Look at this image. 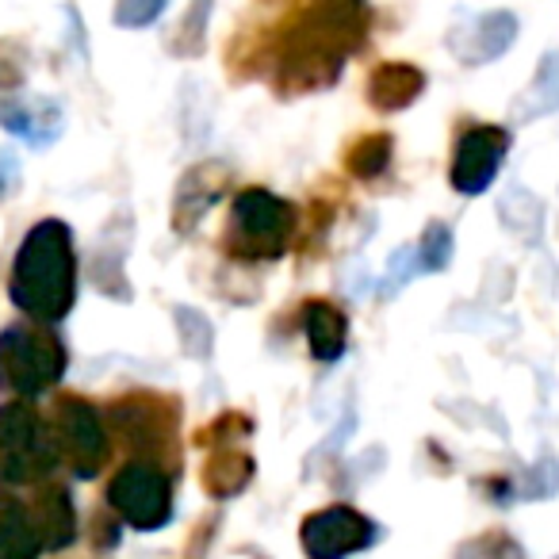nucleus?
<instances>
[{
    "label": "nucleus",
    "instance_id": "nucleus-1",
    "mask_svg": "<svg viewBox=\"0 0 559 559\" xmlns=\"http://www.w3.org/2000/svg\"><path fill=\"white\" fill-rule=\"evenodd\" d=\"M12 299L39 322H58L78 299V257L70 226L47 218L24 238L12 272Z\"/></svg>",
    "mask_w": 559,
    "mask_h": 559
},
{
    "label": "nucleus",
    "instance_id": "nucleus-2",
    "mask_svg": "<svg viewBox=\"0 0 559 559\" xmlns=\"http://www.w3.org/2000/svg\"><path fill=\"white\" fill-rule=\"evenodd\" d=\"M296 234V211L269 188H246L234 195L223 249L234 261H276Z\"/></svg>",
    "mask_w": 559,
    "mask_h": 559
},
{
    "label": "nucleus",
    "instance_id": "nucleus-3",
    "mask_svg": "<svg viewBox=\"0 0 559 559\" xmlns=\"http://www.w3.org/2000/svg\"><path fill=\"white\" fill-rule=\"evenodd\" d=\"M66 372V349L43 326H12L0 334V388L39 395Z\"/></svg>",
    "mask_w": 559,
    "mask_h": 559
},
{
    "label": "nucleus",
    "instance_id": "nucleus-4",
    "mask_svg": "<svg viewBox=\"0 0 559 559\" xmlns=\"http://www.w3.org/2000/svg\"><path fill=\"white\" fill-rule=\"evenodd\" d=\"M58 444L50 426L24 403L0 406V475L16 483H35L55 472Z\"/></svg>",
    "mask_w": 559,
    "mask_h": 559
},
{
    "label": "nucleus",
    "instance_id": "nucleus-5",
    "mask_svg": "<svg viewBox=\"0 0 559 559\" xmlns=\"http://www.w3.org/2000/svg\"><path fill=\"white\" fill-rule=\"evenodd\" d=\"M116 433L123 437V444H131L142 460L150 464H162L165 456H177L173 452V441H177V403L162 395H150V391H139V395L119 399L108 411Z\"/></svg>",
    "mask_w": 559,
    "mask_h": 559
},
{
    "label": "nucleus",
    "instance_id": "nucleus-6",
    "mask_svg": "<svg viewBox=\"0 0 559 559\" xmlns=\"http://www.w3.org/2000/svg\"><path fill=\"white\" fill-rule=\"evenodd\" d=\"M108 502L127 525L142 528V533H154L173 521V487L162 464H150V460L119 467L116 479L108 483Z\"/></svg>",
    "mask_w": 559,
    "mask_h": 559
},
{
    "label": "nucleus",
    "instance_id": "nucleus-7",
    "mask_svg": "<svg viewBox=\"0 0 559 559\" xmlns=\"http://www.w3.org/2000/svg\"><path fill=\"white\" fill-rule=\"evenodd\" d=\"M55 444L58 456L73 467V475L93 479L108 460V437H104L100 414L78 395H62L55 406Z\"/></svg>",
    "mask_w": 559,
    "mask_h": 559
},
{
    "label": "nucleus",
    "instance_id": "nucleus-8",
    "mask_svg": "<svg viewBox=\"0 0 559 559\" xmlns=\"http://www.w3.org/2000/svg\"><path fill=\"white\" fill-rule=\"evenodd\" d=\"M299 540H304L307 559H345L372 548L380 540V528L353 506H326L304 521Z\"/></svg>",
    "mask_w": 559,
    "mask_h": 559
},
{
    "label": "nucleus",
    "instance_id": "nucleus-9",
    "mask_svg": "<svg viewBox=\"0 0 559 559\" xmlns=\"http://www.w3.org/2000/svg\"><path fill=\"white\" fill-rule=\"evenodd\" d=\"M452 253H456L452 226L449 223H429L414 246H399L395 253L388 257L380 296L391 299V296H399V292H403L411 280L429 276V272H444L452 264Z\"/></svg>",
    "mask_w": 559,
    "mask_h": 559
},
{
    "label": "nucleus",
    "instance_id": "nucleus-10",
    "mask_svg": "<svg viewBox=\"0 0 559 559\" xmlns=\"http://www.w3.org/2000/svg\"><path fill=\"white\" fill-rule=\"evenodd\" d=\"M506 150H510V134L502 127H472L452 157V188L460 195H483L495 185Z\"/></svg>",
    "mask_w": 559,
    "mask_h": 559
},
{
    "label": "nucleus",
    "instance_id": "nucleus-11",
    "mask_svg": "<svg viewBox=\"0 0 559 559\" xmlns=\"http://www.w3.org/2000/svg\"><path fill=\"white\" fill-rule=\"evenodd\" d=\"M226 180L230 173L223 169L218 162H207V165H195L177 188V200H173V226L177 234H188L226 192Z\"/></svg>",
    "mask_w": 559,
    "mask_h": 559
},
{
    "label": "nucleus",
    "instance_id": "nucleus-12",
    "mask_svg": "<svg viewBox=\"0 0 559 559\" xmlns=\"http://www.w3.org/2000/svg\"><path fill=\"white\" fill-rule=\"evenodd\" d=\"M304 319V334L307 345H311V357L322 360V365H334V360L345 357V342H349V319L337 311L330 299H311L299 311Z\"/></svg>",
    "mask_w": 559,
    "mask_h": 559
},
{
    "label": "nucleus",
    "instance_id": "nucleus-13",
    "mask_svg": "<svg viewBox=\"0 0 559 559\" xmlns=\"http://www.w3.org/2000/svg\"><path fill=\"white\" fill-rule=\"evenodd\" d=\"M464 35H467V43L464 39L452 43V50H456L460 62H467V66L495 62V58L506 55L510 43L518 39V20H513L510 12H490V16L475 20Z\"/></svg>",
    "mask_w": 559,
    "mask_h": 559
},
{
    "label": "nucleus",
    "instance_id": "nucleus-14",
    "mask_svg": "<svg viewBox=\"0 0 559 559\" xmlns=\"http://www.w3.org/2000/svg\"><path fill=\"white\" fill-rule=\"evenodd\" d=\"M27 510H32L35 525H39L43 548H66V544H73V536H78V513H73L66 487L39 490V498L27 502Z\"/></svg>",
    "mask_w": 559,
    "mask_h": 559
},
{
    "label": "nucleus",
    "instance_id": "nucleus-15",
    "mask_svg": "<svg viewBox=\"0 0 559 559\" xmlns=\"http://www.w3.org/2000/svg\"><path fill=\"white\" fill-rule=\"evenodd\" d=\"M253 472H257V464H253V456H249V452L218 449L215 456L203 464L200 483H203V490L215 498V502H226V498H238L241 490L253 483Z\"/></svg>",
    "mask_w": 559,
    "mask_h": 559
},
{
    "label": "nucleus",
    "instance_id": "nucleus-16",
    "mask_svg": "<svg viewBox=\"0 0 559 559\" xmlns=\"http://www.w3.org/2000/svg\"><path fill=\"white\" fill-rule=\"evenodd\" d=\"M39 548L43 536L27 506H9L0 513V559H35Z\"/></svg>",
    "mask_w": 559,
    "mask_h": 559
},
{
    "label": "nucleus",
    "instance_id": "nucleus-17",
    "mask_svg": "<svg viewBox=\"0 0 559 559\" xmlns=\"http://www.w3.org/2000/svg\"><path fill=\"white\" fill-rule=\"evenodd\" d=\"M421 73L414 66H383L376 70L372 78V104L376 108H388V111H399L421 93Z\"/></svg>",
    "mask_w": 559,
    "mask_h": 559
},
{
    "label": "nucleus",
    "instance_id": "nucleus-18",
    "mask_svg": "<svg viewBox=\"0 0 559 559\" xmlns=\"http://www.w3.org/2000/svg\"><path fill=\"white\" fill-rule=\"evenodd\" d=\"M345 165H349V173L360 180L380 177L391 165V139L388 134H368V139L353 142L349 154H345Z\"/></svg>",
    "mask_w": 559,
    "mask_h": 559
},
{
    "label": "nucleus",
    "instance_id": "nucleus-19",
    "mask_svg": "<svg viewBox=\"0 0 559 559\" xmlns=\"http://www.w3.org/2000/svg\"><path fill=\"white\" fill-rule=\"evenodd\" d=\"M456 559H528V556L510 533H498V528H490V533L460 544Z\"/></svg>",
    "mask_w": 559,
    "mask_h": 559
},
{
    "label": "nucleus",
    "instance_id": "nucleus-20",
    "mask_svg": "<svg viewBox=\"0 0 559 559\" xmlns=\"http://www.w3.org/2000/svg\"><path fill=\"white\" fill-rule=\"evenodd\" d=\"M559 108V78H556V62H544L540 78L536 85L528 88V96L518 100V119H533V116H544V111H556Z\"/></svg>",
    "mask_w": 559,
    "mask_h": 559
},
{
    "label": "nucleus",
    "instance_id": "nucleus-21",
    "mask_svg": "<svg viewBox=\"0 0 559 559\" xmlns=\"http://www.w3.org/2000/svg\"><path fill=\"white\" fill-rule=\"evenodd\" d=\"M173 314H177L180 345H185L188 357L207 360L211 357V345H215V330H211V322L203 319L200 311H192V307H177Z\"/></svg>",
    "mask_w": 559,
    "mask_h": 559
},
{
    "label": "nucleus",
    "instance_id": "nucleus-22",
    "mask_svg": "<svg viewBox=\"0 0 559 559\" xmlns=\"http://www.w3.org/2000/svg\"><path fill=\"white\" fill-rule=\"evenodd\" d=\"M498 215H502V223L510 226V230L525 234V238L536 241V226H540V203L533 200L528 192H521V188H513L510 195H506V203H498Z\"/></svg>",
    "mask_w": 559,
    "mask_h": 559
},
{
    "label": "nucleus",
    "instance_id": "nucleus-23",
    "mask_svg": "<svg viewBox=\"0 0 559 559\" xmlns=\"http://www.w3.org/2000/svg\"><path fill=\"white\" fill-rule=\"evenodd\" d=\"M249 433H253V421L238 411H226L195 433V444H223V449H230L234 441H246Z\"/></svg>",
    "mask_w": 559,
    "mask_h": 559
},
{
    "label": "nucleus",
    "instance_id": "nucleus-24",
    "mask_svg": "<svg viewBox=\"0 0 559 559\" xmlns=\"http://www.w3.org/2000/svg\"><path fill=\"white\" fill-rule=\"evenodd\" d=\"M559 490V464L556 456H540V464L528 467L525 483H518V498H533V502H540V498H551Z\"/></svg>",
    "mask_w": 559,
    "mask_h": 559
},
{
    "label": "nucleus",
    "instance_id": "nucleus-25",
    "mask_svg": "<svg viewBox=\"0 0 559 559\" xmlns=\"http://www.w3.org/2000/svg\"><path fill=\"white\" fill-rule=\"evenodd\" d=\"M165 9V0H119L116 20L123 27H142L150 20H157V12Z\"/></svg>",
    "mask_w": 559,
    "mask_h": 559
},
{
    "label": "nucleus",
    "instance_id": "nucleus-26",
    "mask_svg": "<svg viewBox=\"0 0 559 559\" xmlns=\"http://www.w3.org/2000/svg\"><path fill=\"white\" fill-rule=\"evenodd\" d=\"M9 47L12 43H0V88L20 85V78H24V66L16 58H9Z\"/></svg>",
    "mask_w": 559,
    "mask_h": 559
}]
</instances>
